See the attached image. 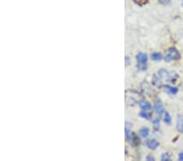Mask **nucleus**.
I'll list each match as a JSON object with an SVG mask.
<instances>
[{"mask_svg":"<svg viewBox=\"0 0 183 161\" xmlns=\"http://www.w3.org/2000/svg\"><path fill=\"white\" fill-rule=\"evenodd\" d=\"M179 160H181V161L183 160V153L179 154Z\"/></svg>","mask_w":183,"mask_h":161,"instance_id":"a211bd4d","label":"nucleus"},{"mask_svg":"<svg viewBox=\"0 0 183 161\" xmlns=\"http://www.w3.org/2000/svg\"><path fill=\"white\" fill-rule=\"evenodd\" d=\"M139 105L140 107L145 111L150 110L151 108V104L149 102H147V101H141L139 102Z\"/></svg>","mask_w":183,"mask_h":161,"instance_id":"423d86ee","label":"nucleus"},{"mask_svg":"<svg viewBox=\"0 0 183 161\" xmlns=\"http://www.w3.org/2000/svg\"><path fill=\"white\" fill-rule=\"evenodd\" d=\"M151 59H153L154 61H159L160 59H162V55H161L160 53L155 52V53H153L151 55Z\"/></svg>","mask_w":183,"mask_h":161,"instance_id":"6e6552de","label":"nucleus"},{"mask_svg":"<svg viewBox=\"0 0 183 161\" xmlns=\"http://www.w3.org/2000/svg\"><path fill=\"white\" fill-rule=\"evenodd\" d=\"M163 119H164V122L165 123H167V124H171V121H172V119H171V116H170V115L168 114V112H165L163 114Z\"/></svg>","mask_w":183,"mask_h":161,"instance_id":"0eeeda50","label":"nucleus"},{"mask_svg":"<svg viewBox=\"0 0 183 161\" xmlns=\"http://www.w3.org/2000/svg\"><path fill=\"white\" fill-rule=\"evenodd\" d=\"M159 119L158 118H156L155 121H153V124H154V126L155 127V129H157L158 127H159Z\"/></svg>","mask_w":183,"mask_h":161,"instance_id":"2eb2a0df","label":"nucleus"},{"mask_svg":"<svg viewBox=\"0 0 183 161\" xmlns=\"http://www.w3.org/2000/svg\"><path fill=\"white\" fill-rule=\"evenodd\" d=\"M159 2L162 4H168L170 3V0H159Z\"/></svg>","mask_w":183,"mask_h":161,"instance_id":"dca6fc26","label":"nucleus"},{"mask_svg":"<svg viewBox=\"0 0 183 161\" xmlns=\"http://www.w3.org/2000/svg\"><path fill=\"white\" fill-rule=\"evenodd\" d=\"M164 91H166L168 94H176L177 93V91H178V89H177V88L170 86H164Z\"/></svg>","mask_w":183,"mask_h":161,"instance_id":"39448f33","label":"nucleus"},{"mask_svg":"<svg viewBox=\"0 0 183 161\" xmlns=\"http://www.w3.org/2000/svg\"><path fill=\"white\" fill-rule=\"evenodd\" d=\"M161 160H170V157L168 154H163L162 156H161Z\"/></svg>","mask_w":183,"mask_h":161,"instance_id":"4468645a","label":"nucleus"},{"mask_svg":"<svg viewBox=\"0 0 183 161\" xmlns=\"http://www.w3.org/2000/svg\"><path fill=\"white\" fill-rule=\"evenodd\" d=\"M139 134L143 138H147V136H148V134H149V130L147 129V127H144V128H143L142 130H140Z\"/></svg>","mask_w":183,"mask_h":161,"instance_id":"1a4fd4ad","label":"nucleus"},{"mask_svg":"<svg viewBox=\"0 0 183 161\" xmlns=\"http://www.w3.org/2000/svg\"><path fill=\"white\" fill-rule=\"evenodd\" d=\"M180 54L177 51V49L175 48H170L168 51L166 52V54L164 55V60L166 62H170L173 60H176V59H179Z\"/></svg>","mask_w":183,"mask_h":161,"instance_id":"f257e3e1","label":"nucleus"},{"mask_svg":"<svg viewBox=\"0 0 183 161\" xmlns=\"http://www.w3.org/2000/svg\"><path fill=\"white\" fill-rule=\"evenodd\" d=\"M129 126H130V125L129 123H127L126 126H125V136H126L127 138H129V135H130V131H129L130 128H129Z\"/></svg>","mask_w":183,"mask_h":161,"instance_id":"9d476101","label":"nucleus"},{"mask_svg":"<svg viewBox=\"0 0 183 161\" xmlns=\"http://www.w3.org/2000/svg\"><path fill=\"white\" fill-rule=\"evenodd\" d=\"M177 128L178 130H182V128H183V117H179L178 119V121H177Z\"/></svg>","mask_w":183,"mask_h":161,"instance_id":"9b49d317","label":"nucleus"},{"mask_svg":"<svg viewBox=\"0 0 183 161\" xmlns=\"http://www.w3.org/2000/svg\"><path fill=\"white\" fill-rule=\"evenodd\" d=\"M147 160H149V161L155 160V159H154L153 156H151V155H148V156L147 157Z\"/></svg>","mask_w":183,"mask_h":161,"instance_id":"f3484780","label":"nucleus"},{"mask_svg":"<svg viewBox=\"0 0 183 161\" xmlns=\"http://www.w3.org/2000/svg\"><path fill=\"white\" fill-rule=\"evenodd\" d=\"M155 112H156L159 115H160V116H163L164 113L165 112V110H164V108L163 104H162V102H161V101H160L159 99H157L156 102H155Z\"/></svg>","mask_w":183,"mask_h":161,"instance_id":"7ed1b4c3","label":"nucleus"},{"mask_svg":"<svg viewBox=\"0 0 183 161\" xmlns=\"http://www.w3.org/2000/svg\"><path fill=\"white\" fill-rule=\"evenodd\" d=\"M140 116L145 118V119H150L151 118V115L146 112H140Z\"/></svg>","mask_w":183,"mask_h":161,"instance_id":"f8f14e48","label":"nucleus"},{"mask_svg":"<svg viewBox=\"0 0 183 161\" xmlns=\"http://www.w3.org/2000/svg\"><path fill=\"white\" fill-rule=\"evenodd\" d=\"M136 3L139 4V5H144L148 2V0H134Z\"/></svg>","mask_w":183,"mask_h":161,"instance_id":"ddd939ff","label":"nucleus"},{"mask_svg":"<svg viewBox=\"0 0 183 161\" xmlns=\"http://www.w3.org/2000/svg\"><path fill=\"white\" fill-rule=\"evenodd\" d=\"M158 145H159V142L155 139H150L147 141V147L151 150H155L158 146Z\"/></svg>","mask_w":183,"mask_h":161,"instance_id":"20e7f679","label":"nucleus"},{"mask_svg":"<svg viewBox=\"0 0 183 161\" xmlns=\"http://www.w3.org/2000/svg\"><path fill=\"white\" fill-rule=\"evenodd\" d=\"M182 132H183V128H182Z\"/></svg>","mask_w":183,"mask_h":161,"instance_id":"6ab92c4d","label":"nucleus"},{"mask_svg":"<svg viewBox=\"0 0 183 161\" xmlns=\"http://www.w3.org/2000/svg\"><path fill=\"white\" fill-rule=\"evenodd\" d=\"M136 59L138 61V63L139 64V67L143 68L147 62V55L144 53H139L136 56Z\"/></svg>","mask_w":183,"mask_h":161,"instance_id":"f03ea898","label":"nucleus"}]
</instances>
